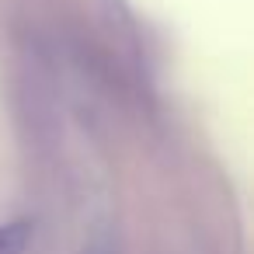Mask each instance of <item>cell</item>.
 Here are the masks:
<instances>
[{"label": "cell", "instance_id": "cell-1", "mask_svg": "<svg viewBox=\"0 0 254 254\" xmlns=\"http://www.w3.org/2000/svg\"><path fill=\"white\" fill-rule=\"evenodd\" d=\"M32 240V223L28 219H14L0 226V254H25Z\"/></svg>", "mask_w": 254, "mask_h": 254}]
</instances>
